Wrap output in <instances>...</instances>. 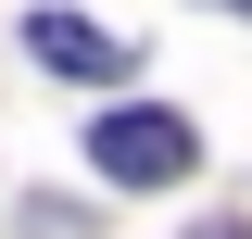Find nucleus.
I'll return each instance as SVG.
<instances>
[{
  "label": "nucleus",
  "instance_id": "nucleus-2",
  "mask_svg": "<svg viewBox=\"0 0 252 239\" xmlns=\"http://www.w3.org/2000/svg\"><path fill=\"white\" fill-rule=\"evenodd\" d=\"M26 51L51 63V76H126V51L101 26H76V13H26Z\"/></svg>",
  "mask_w": 252,
  "mask_h": 239
},
{
  "label": "nucleus",
  "instance_id": "nucleus-3",
  "mask_svg": "<svg viewBox=\"0 0 252 239\" xmlns=\"http://www.w3.org/2000/svg\"><path fill=\"white\" fill-rule=\"evenodd\" d=\"M202 239H252V227H202Z\"/></svg>",
  "mask_w": 252,
  "mask_h": 239
},
{
  "label": "nucleus",
  "instance_id": "nucleus-1",
  "mask_svg": "<svg viewBox=\"0 0 252 239\" xmlns=\"http://www.w3.org/2000/svg\"><path fill=\"white\" fill-rule=\"evenodd\" d=\"M89 164L114 189H177L189 164H202V139H189V114H164V101H126V114L89 126Z\"/></svg>",
  "mask_w": 252,
  "mask_h": 239
},
{
  "label": "nucleus",
  "instance_id": "nucleus-4",
  "mask_svg": "<svg viewBox=\"0 0 252 239\" xmlns=\"http://www.w3.org/2000/svg\"><path fill=\"white\" fill-rule=\"evenodd\" d=\"M227 13H252V0H227Z\"/></svg>",
  "mask_w": 252,
  "mask_h": 239
}]
</instances>
